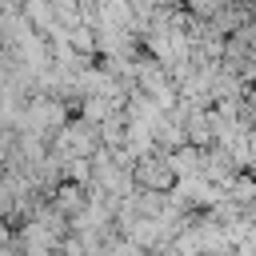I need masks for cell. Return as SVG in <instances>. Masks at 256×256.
Segmentation results:
<instances>
[{
	"label": "cell",
	"instance_id": "6da1fadb",
	"mask_svg": "<svg viewBox=\"0 0 256 256\" xmlns=\"http://www.w3.org/2000/svg\"><path fill=\"white\" fill-rule=\"evenodd\" d=\"M136 176H140L148 188H168V184L176 180L172 160H140V164H136Z\"/></svg>",
	"mask_w": 256,
	"mask_h": 256
},
{
	"label": "cell",
	"instance_id": "7a4b0ae2",
	"mask_svg": "<svg viewBox=\"0 0 256 256\" xmlns=\"http://www.w3.org/2000/svg\"><path fill=\"white\" fill-rule=\"evenodd\" d=\"M80 204H84L80 188H60V196H56V208H60V212H76Z\"/></svg>",
	"mask_w": 256,
	"mask_h": 256
},
{
	"label": "cell",
	"instance_id": "3957f363",
	"mask_svg": "<svg viewBox=\"0 0 256 256\" xmlns=\"http://www.w3.org/2000/svg\"><path fill=\"white\" fill-rule=\"evenodd\" d=\"M112 256H140V248L128 240V244H116V248H112Z\"/></svg>",
	"mask_w": 256,
	"mask_h": 256
}]
</instances>
